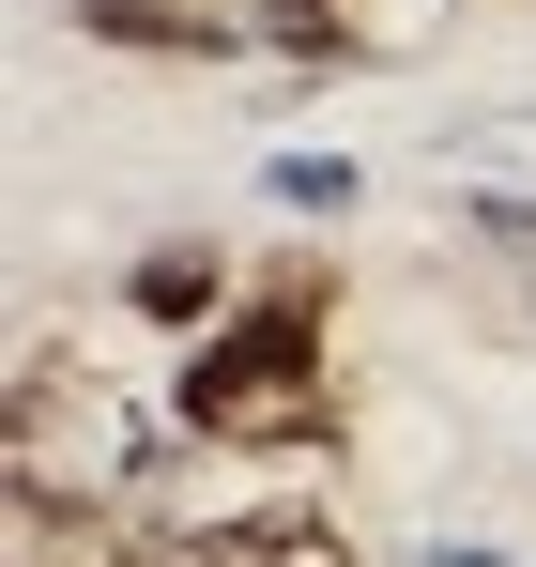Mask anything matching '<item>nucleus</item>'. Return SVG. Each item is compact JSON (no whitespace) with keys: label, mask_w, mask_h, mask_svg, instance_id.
Returning <instances> with one entry per match:
<instances>
[{"label":"nucleus","mask_w":536,"mask_h":567,"mask_svg":"<svg viewBox=\"0 0 536 567\" xmlns=\"http://www.w3.org/2000/svg\"><path fill=\"white\" fill-rule=\"evenodd\" d=\"M123 307H138V322H169V338H215L246 291H230V261H215V246H154V261L123 277Z\"/></svg>","instance_id":"obj_2"},{"label":"nucleus","mask_w":536,"mask_h":567,"mask_svg":"<svg viewBox=\"0 0 536 567\" xmlns=\"http://www.w3.org/2000/svg\"><path fill=\"white\" fill-rule=\"evenodd\" d=\"M276 199H307V215H338V199H353V169H338V154H291V169H276Z\"/></svg>","instance_id":"obj_3"},{"label":"nucleus","mask_w":536,"mask_h":567,"mask_svg":"<svg viewBox=\"0 0 536 567\" xmlns=\"http://www.w3.org/2000/svg\"><path fill=\"white\" fill-rule=\"evenodd\" d=\"M338 291L322 261H276L215 338H184V445H230V461H322L338 445V322H322Z\"/></svg>","instance_id":"obj_1"}]
</instances>
